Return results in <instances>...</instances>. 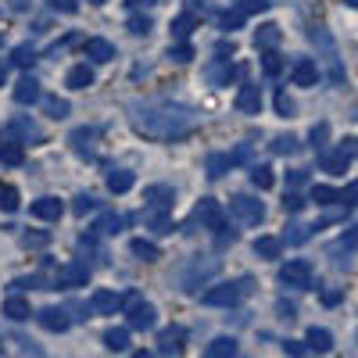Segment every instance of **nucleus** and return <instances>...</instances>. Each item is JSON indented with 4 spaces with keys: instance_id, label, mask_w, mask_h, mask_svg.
Returning a JSON list of instances; mask_svg holds the SVG:
<instances>
[{
    "instance_id": "nucleus-1",
    "label": "nucleus",
    "mask_w": 358,
    "mask_h": 358,
    "mask_svg": "<svg viewBox=\"0 0 358 358\" xmlns=\"http://www.w3.org/2000/svg\"><path fill=\"white\" fill-rule=\"evenodd\" d=\"M129 118H133V129L147 140H179L197 129V111L187 104H169V101L136 104Z\"/></svg>"
},
{
    "instance_id": "nucleus-2",
    "label": "nucleus",
    "mask_w": 358,
    "mask_h": 358,
    "mask_svg": "<svg viewBox=\"0 0 358 358\" xmlns=\"http://www.w3.org/2000/svg\"><path fill=\"white\" fill-rule=\"evenodd\" d=\"M219 268H222V262L215 258V255H197V258H190L187 262V268H183V276H179V283H183V290L187 294H194L197 287H204L208 280H215L219 276Z\"/></svg>"
},
{
    "instance_id": "nucleus-3",
    "label": "nucleus",
    "mask_w": 358,
    "mask_h": 358,
    "mask_svg": "<svg viewBox=\"0 0 358 358\" xmlns=\"http://www.w3.org/2000/svg\"><path fill=\"white\" fill-rule=\"evenodd\" d=\"M248 290H251V280H236V283H222V287L204 290L201 301L212 305V308H233L236 301H241V294H248Z\"/></svg>"
},
{
    "instance_id": "nucleus-4",
    "label": "nucleus",
    "mask_w": 358,
    "mask_h": 358,
    "mask_svg": "<svg viewBox=\"0 0 358 358\" xmlns=\"http://www.w3.org/2000/svg\"><path fill=\"white\" fill-rule=\"evenodd\" d=\"M312 276H315V268L305 258H294V262L280 265V283L290 287V290H308L312 287Z\"/></svg>"
},
{
    "instance_id": "nucleus-5",
    "label": "nucleus",
    "mask_w": 358,
    "mask_h": 358,
    "mask_svg": "<svg viewBox=\"0 0 358 358\" xmlns=\"http://www.w3.org/2000/svg\"><path fill=\"white\" fill-rule=\"evenodd\" d=\"M229 215L241 222V226H258V222L265 219V204L255 201V197H248V194H236V197L229 201Z\"/></svg>"
},
{
    "instance_id": "nucleus-6",
    "label": "nucleus",
    "mask_w": 358,
    "mask_h": 358,
    "mask_svg": "<svg viewBox=\"0 0 358 358\" xmlns=\"http://www.w3.org/2000/svg\"><path fill=\"white\" fill-rule=\"evenodd\" d=\"M126 319H129V330H151L158 312H155V305H147L140 294H129L126 297Z\"/></svg>"
},
{
    "instance_id": "nucleus-7",
    "label": "nucleus",
    "mask_w": 358,
    "mask_h": 358,
    "mask_svg": "<svg viewBox=\"0 0 358 358\" xmlns=\"http://www.w3.org/2000/svg\"><path fill=\"white\" fill-rule=\"evenodd\" d=\"M355 155H358V140H344L337 151H326V155L319 158V165H322V172L341 176V172H348V165H351Z\"/></svg>"
},
{
    "instance_id": "nucleus-8",
    "label": "nucleus",
    "mask_w": 358,
    "mask_h": 358,
    "mask_svg": "<svg viewBox=\"0 0 358 358\" xmlns=\"http://www.w3.org/2000/svg\"><path fill=\"white\" fill-rule=\"evenodd\" d=\"M194 222H201V229H226V212H222V204L212 201V197H201V204L194 208Z\"/></svg>"
},
{
    "instance_id": "nucleus-9",
    "label": "nucleus",
    "mask_w": 358,
    "mask_h": 358,
    "mask_svg": "<svg viewBox=\"0 0 358 358\" xmlns=\"http://www.w3.org/2000/svg\"><path fill=\"white\" fill-rule=\"evenodd\" d=\"M86 280H90V265L86 262H69V265L57 268V287H65V290L86 287Z\"/></svg>"
},
{
    "instance_id": "nucleus-10",
    "label": "nucleus",
    "mask_w": 358,
    "mask_h": 358,
    "mask_svg": "<svg viewBox=\"0 0 358 358\" xmlns=\"http://www.w3.org/2000/svg\"><path fill=\"white\" fill-rule=\"evenodd\" d=\"M290 83L294 86H315L319 83V65L312 62V57H297V62L290 65Z\"/></svg>"
},
{
    "instance_id": "nucleus-11",
    "label": "nucleus",
    "mask_w": 358,
    "mask_h": 358,
    "mask_svg": "<svg viewBox=\"0 0 358 358\" xmlns=\"http://www.w3.org/2000/svg\"><path fill=\"white\" fill-rule=\"evenodd\" d=\"M36 322L43 326L47 334H65L72 319H69V312H65V308H54V305H50V308L36 312Z\"/></svg>"
},
{
    "instance_id": "nucleus-12",
    "label": "nucleus",
    "mask_w": 358,
    "mask_h": 358,
    "mask_svg": "<svg viewBox=\"0 0 358 358\" xmlns=\"http://www.w3.org/2000/svg\"><path fill=\"white\" fill-rule=\"evenodd\" d=\"M183 341H187L183 326H165V330L158 334V351L162 355H183Z\"/></svg>"
},
{
    "instance_id": "nucleus-13",
    "label": "nucleus",
    "mask_w": 358,
    "mask_h": 358,
    "mask_svg": "<svg viewBox=\"0 0 358 358\" xmlns=\"http://www.w3.org/2000/svg\"><path fill=\"white\" fill-rule=\"evenodd\" d=\"M143 201H147V208H165V212H172L176 190L169 183H151V187H143Z\"/></svg>"
},
{
    "instance_id": "nucleus-14",
    "label": "nucleus",
    "mask_w": 358,
    "mask_h": 358,
    "mask_svg": "<svg viewBox=\"0 0 358 358\" xmlns=\"http://www.w3.org/2000/svg\"><path fill=\"white\" fill-rule=\"evenodd\" d=\"M122 305L126 301L115 290H94V297H90V312H94V315H111V312H118Z\"/></svg>"
},
{
    "instance_id": "nucleus-15",
    "label": "nucleus",
    "mask_w": 358,
    "mask_h": 358,
    "mask_svg": "<svg viewBox=\"0 0 358 358\" xmlns=\"http://www.w3.org/2000/svg\"><path fill=\"white\" fill-rule=\"evenodd\" d=\"M204 76H208V83L219 90V86H229V79L236 76V65H229V57H215V62L204 69Z\"/></svg>"
},
{
    "instance_id": "nucleus-16",
    "label": "nucleus",
    "mask_w": 358,
    "mask_h": 358,
    "mask_svg": "<svg viewBox=\"0 0 358 358\" xmlns=\"http://www.w3.org/2000/svg\"><path fill=\"white\" fill-rule=\"evenodd\" d=\"M29 212H33L36 219H43V222H57V219H62V212H65V204L57 201V197H40V201L29 204Z\"/></svg>"
},
{
    "instance_id": "nucleus-17",
    "label": "nucleus",
    "mask_w": 358,
    "mask_h": 358,
    "mask_svg": "<svg viewBox=\"0 0 358 358\" xmlns=\"http://www.w3.org/2000/svg\"><path fill=\"white\" fill-rule=\"evenodd\" d=\"M97 126H83V129H72V147H76V155H83V158H94V140H97Z\"/></svg>"
},
{
    "instance_id": "nucleus-18",
    "label": "nucleus",
    "mask_w": 358,
    "mask_h": 358,
    "mask_svg": "<svg viewBox=\"0 0 358 358\" xmlns=\"http://www.w3.org/2000/svg\"><path fill=\"white\" fill-rule=\"evenodd\" d=\"M236 108H241V115H258L262 111V90L258 86H241V94H236Z\"/></svg>"
},
{
    "instance_id": "nucleus-19",
    "label": "nucleus",
    "mask_w": 358,
    "mask_h": 358,
    "mask_svg": "<svg viewBox=\"0 0 358 358\" xmlns=\"http://www.w3.org/2000/svg\"><path fill=\"white\" fill-rule=\"evenodd\" d=\"M8 133L11 136H18V140H40V126L33 122V118H25V115H18V118H11V122H8Z\"/></svg>"
},
{
    "instance_id": "nucleus-20",
    "label": "nucleus",
    "mask_w": 358,
    "mask_h": 358,
    "mask_svg": "<svg viewBox=\"0 0 358 358\" xmlns=\"http://www.w3.org/2000/svg\"><path fill=\"white\" fill-rule=\"evenodd\" d=\"M15 101H18V104H36V101H40V83H36L33 76H22V79L15 83Z\"/></svg>"
},
{
    "instance_id": "nucleus-21",
    "label": "nucleus",
    "mask_w": 358,
    "mask_h": 358,
    "mask_svg": "<svg viewBox=\"0 0 358 358\" xmlns=\"http://www.w3.org/2000/svg\"><path fill=\"white\" fill-rule=\"evenodd\" d=\"M276 43H280V25H273V22L258 25V33H255V50H276Z\"/></svg>"
},
{
    "instance_id": "nucleus-22",
    "label": "nucleus",
    "mask_w": 358,
    "mask_h": 358,
    "mask_svg": "<svg viewBox=\"0 0 358 358\" xmlns=\"http://www.w3.org/2000/svg\"><path fill=\"white\" fill-rule=\"evenodd\" d=\"M86 57H90V62H97V65H108L111 62V57H115V47L108 43V40H86Z\"/></svg>"
},
{
    "instance_id": "nucleus-23",
    "label": "nucleus",
    "mask_w": 358,
    "mask_h": 358,
    "mask_svg": "<svg viewBox=\"0 0 358 358\" xmlns=\"http://www.w3.org/2000/svg\"><path fill=\"white\" fill-rule=\"evenodd\" d=\"M4 315L11 319V322H25L29 315H33V308H29V301L22 294H11L8 301H4Z\"/></svg>"
},
{
    "instance_id": "nucleus-24",
    "label": "nucleus",
    "mask_w": 358,
    "mask_h": 358,
    "mask_svg": "<svg viewBox=\"0 0 358 358\" xmlns=\"http://www.w3.org/2000/svg\"><path fill=\"white\" fill-rule=\"evenodd\" d=\"M147 226H151L155 233H172L176 229V222H172V215L165 212V208H147Z\"/></svg>"
},
{
    "instance_id": "nucleus-25",
    "label": "nucleus",
    "mask_w": 358,
    "mask_h": 358,
    "mask_svg": "<svg viewBox=\"0 0 358 358\" xmlns=\"http://www.w3.org/2000/svg\"><path fill=\"white\" fill-rule=\"evenodd\" d=\"M305 341H308V348H312V351H319V355L334 351V334H330V330H322V326H312Z\"/></svg>"
},
{
    "instance_id": "nucleus-26",
    "label": "nucleus",
    "mask_w": 358,
    "mask_h": 358,
    "mask_svg": "<svg viewBox=\"0 0 358 358\" xmlns=\"http://www.w3.org/2000/svg\"><path fill=\"white\" fill-rule=\"evenodd\" d=\"M197 29V18H194V11H183V15H176V22H172V40L179 43V40H190V33Z\"/></svg>"
},
{
    "instance_id": "nucleus-27",
    "label": "nucleus",
    "mask_w": 358,
    "mask_h": 358,
    "mask_svg": "<svg viewBox=\"0 0 358 358\" xmlns=\"http://www.w3.org/2000/svg\"><path fill=\"white\" fill-rule=\"evenodd\" d=\"M65 86H72V90H86V86H94V69H90V65H76V69H69Z\"/></svg>"
},
{
    "instance_id": "nucleus-28",
    "label": "nucleus",
    "mask_w": 358,
    "mask_h": 358,
    "mask_svg": "<svg viewBox=\"0 0 358 358\" xmlns=\"http://www.w3.org/2000/svg\"><path fill=\"white\" fill-rule=\"evenodd\" d=\"M133 183H136V179H133V172H126V169H115V172L108 176V190H111V194H129Z\"/></svg>"
},
{
    "instance_id": "nucleus-29",
    "label": "nucleus",
    "mask_w": 358,
    "mask_h": 358,
    "mask_svg": "<svg viewBox=\"0 0 358 358\" xmlns=\"http://www.w3.org/2000/svg\"><path fill=\"white\" fill-rule=\"evenodd\" d=\"M0 162H4V165H22L25 162V151H22V143L18 140H4V143H0Z\"/></svg>"
},
{
    "instance_id": "nucleus-30",
    "label": "nucleus",
    "mask_w": 358,
    "mask_h": 358,
    "mask_svg": "<svg viewBox=\"0 0 358 358\" xmlns=\"http://www.w3.org/2000/svg\"><path fill=\"white\" fill-rule=\"evenodd\" d=\"M204 351H208V358H233L236 355V341L233 337H215Z\"/></svg>"
},
{
    "instance_id": "nucleus-31",
    "label": "nucleus",
    "mask_w": 358,
    "mask_h": 358,
    "mask_svg": "<svg viewBox=\"0 0 358 358\" xmlns=\"http://www.w3.org/2000/svg\"><path fill=\"white\" fill-rule=\"evenodd\" d=\"M280 251H283V241H276V236H258L255 241L258 258H280Z\"/></svg>"
},
{
    "instance_id": "nucleus-32",
    "label": "nucleus",
    "mask_w": 358,
    "mask_h": 358,
    "mask_svg": "<svg viewBox=\"0 0 358 358\" xmlns=\"http://www.w3.org/2000/svg\"><path fill=\"white\" fill-rule=\"evenodd\" d=\"M104 348H108V351H129V330H126V326L108 330V334H104Z\"/></svg>"
},
{
    "instance_id": "nucleus-33",
    "label": "nucleus",
    "mask_w": 358,
    "mask_h": 358,
    "mask_svg": "<svg viewBox=\"0 0 358 358\" xmlns=\"http://www.w3.org/2000/svg\"><path fill=\"white\" fill-rule=\"evenodd\" d=\"M344 197V190H337V187H326V183H315L312 187V201L315 204H337Z\"/></svg>"
},
{
    "instance_id": "nucleus-34",
    "label": "nucleus",
    "mask_w": 358,
    "mask_h": 358,
    "mask_svg": "<svg viewBox=\"0 0 358 358\" xmlns=\"http://www.w3.org/2000/svg\"><path fill=\"white\" fill-rule=\"evenodd\" d=\"M129 251H133L140 262H158V258H162L158 244H151V241H133V244H129Z\"/></svg>"
},
{
    "instance_id": "nucleus-35",
    "label": "nucleus",
    "mask_w": 358,
    "mask_h": 358,
    "mask_svg": "<svg viewBox=\"0 0 358 358\" xmlns=\"http://www.w3.org/2000/svg\"><path fill=\"white\" fill-rule=\"evenodd\" d=\"M33 62H36V50L29 47V43H18V47L11 50V65H18V69H33Z\"/></svg>"
},
{
    "instance_id": "nucleus-36",
    "label": "nucleus",
    "mask_w": 358,
    "mask_h": 358,
    "mask_svg": "<svg viewBox=\"0 0 358 358\" xmlns=\"http://www.w3.org/2000/svg\"><path fill=\"white\" fill-rule=\"evenodd\" d=\"M118 229H122V219H118V215H101L97 219V226H94V236H115Z\"/></svg>"
},
{
    "instance_id": "nucleus-37",
    "label": "nucleus",
    "mask_w": 358,
    "mask_h": 358,
    "mask_svg": "<svg viewBox=\"0 0 358 358\" xmlns=\"http://www.w3.org/2000/svg\"><path fill=\"white\" fill-rule=\"evenodd\" d=\"M229 165V155H208V179H222Z\"/></svg>"
},
{
    "instance_id": "nucleus-38",
    "label": "nucleus",
    "mask_w": 358,
    "mask_h": 358,
    "mask_svg": "<svg viewBox=\"0 0 358 358\" xmlns=\"http://www.w3.org/2000/svg\"><path fill=\"white\" fill-rule=\"evenodd\" d=\"M251 183L258 190H268V187H273V169H268V165H251Z\"/></svg>"
},
{
    "instance_id": "nucleus-39",
    "label": "nucleus",
    "mask_w": 358,
    "mask_h": 358,
    "mask_svg": "<svg viewBox=\"0 0 358 358\" xmlns=\"http://www.w3.org/2000/svg\"><path fill=\"white\" fill-rule=\"evenodd\" d=\"M43 111H47V118H65L69 115V101L65 97H43Z\"/></svg>"
},
{
    "instance_id": "nucleus-40",
    "label": "nucleus",
    "mask_w": 358,
    "mask_h": 358,
    "mask_svg": "<svg viewBox=\"0 0 358 358\" xmlns=\"http://www.w3.org/2000/svg\"><path fill=\"white\" fill-rule=\"evenodd\" d=\"M18 190L11 187V183H0V208H4V212H18Z\"/></svg>"
},
{
    "instance_id": "nucleus-41",
    "label": "nucleus",
    "mask_w": 358,
    "mask_h": 358,
    "mask_svg": "<svg viewBox=\"0 0 358 358\" xmlns=\"http://www.w3.org/2000/svg\"><path fill=\"white\" fill-rule=\"evenodd\" d=\"M262 69H265V76H268V79H276V76L283 72V62H280V54L265 50V57H262Z\"/></svg>"
},
{
    "instance_id": "nucleus-42",
    "label": "nucleus",
    "mask_w": 358,
    "mask_h": 358,
    "mask_svg": "<svg viewBox=\"0 0 358 358\" xmlns=\"http://www.w3.org/2000/svg\"><path fill=\"white\" fill-rule=\"evenodd\" d=\"M244 18H248L244 8H233V11H226L219 22H222V29H229V33H233V29H241V25H244Z\"/></svg>"
},
{
    "instance_id": "nucleus-43",
    "label": "nucleus",
    "mask_w": 358,
    "mask_h": 358,
    "mask_svg": "<svg viewBox=\"0 0 358 358\" xmlns=\"http://www.w3.org/2000/svg\"><path fill=\"white\" fill-rule=\"evenodd\" d=\"M169 57H172V62H179V65H183V62H190V57H194V47H190L187 40H179L176 47H169Z\"/></svg>"
},
{
    "instance_id": "nucleus-44",
    "label": "nucleus",
    "mask_w": 358,
    "mask_h": 358,
    "mask_svg": "<svg viewBox=\"0 0 358 358\" xmlns=\"http://www.w3.org/2000/svg\"><path fill=\"white\" fill-rule=\"evenodd\" d=\"M287 229H290V233L283 236L287 244H305L308 236H312V226H297V222H294V226H287Z\"/></svg>"
},
{
    "instance_id": "nucleus-45",
    "label": "nucleus",
    "mask_w": 358,
    "mask_h": 358,
    "mask_svg": "<svg viewBox=\"0 0 358 358\" xmlns=\"http://www.w3.org/2000/svg\"><path fill=\"white\" fill-rule=\"evenodd\" d=\"M22 244H25V248H47V244H50V233H43V229L22 233Z\"/></svg>"
},
{
    "instance_id": "nucleus-46",
    "label": "nucleus",
    "mask_w": 358,
    "mask_h": 358,
    "mask_svg": "<svg viewBox=\"0 0 358 358\" xmlns=\"http://www.w3.org/2000/svg\"><path fill=\"white\" fill-rule=\"evenodd\" d=\"M72 212H76V215L97 212V197H90V194H79V197H76V204H72Z\"/></svg>"
},
{
    "instance_id": "nucleus-47",
    "label": "nucleus",
    "mask_w": 358,
    "mask_h": 358,
    "mask_svg": "<svg viewBox=\"0 0 358 358\" xmlns=\"http://www.w3.org/2000/svg\"><path fill=\"white\" fill-rule=\"evenodd\" d=\"M273 151H276V155H294V151H297V140H294L290 133H287V136H276V140H273Z\"/></svg>"
},
{
    "instance_id": "nucleus-48",
    "label": "nucleus",
    "mask_w": 358,
    "mask_h": 358,
    "mask_svg": "<svg viewBox=\"0 0 358 358\" xmlns=\"http://www.w3.org/2000/svg\"><path fill=\"white\" fill-rule=\"evenodd\" d=\"M129 33H133V36H147V33H151V18L133 15V18H129Z\"/></svg>"
},
{
    "instance_id": "nucleus-49",
    "label": "nucleus",
    "mask_w": 358,
    "mask_h": 358,
    "mask_svg": "<svg viewBox=\"0 0 358 358\" xmlns=\"http://www.w3.org/2000/svg\"><path fill=\"white\" fill-rule=\"evenodd\" d=\"M233 165H251V143H236V151L229 155Z\"/></svg>"
},
{
    "instance_id": "nucleus-50",
    "label": "nucleus",
    "mask_w": 358,
    "mask_h": 358,
    "mask_svg": "<svg viewBox=\"0 0 358 358\" xmlns=\"http://www.w3.org/2000/svg\"><path fill=\"white\" fill-rule=\"evenodd\" d=\"M344 301V290H337V287H330V290H322V305L326 308H337Z\"/></svg>"
},
{
    "instance_id": "nucleus-51",
    "label": "nucleus",
    "mask_w": 358,
    "mask_h": 358,
    "mask_svg": "<svg viewBox=\"0 0 358 358\" xmlns=\"http://www.w3.org/2000/svg\"><path fill=\"white\" fill-rule=\"evenodd\" d=\"M301 208H305V197H301V194L290 190V194L283 197V212H301Z\"/></svg>"
},
{
    "instance_id": "nucleus-52",
    "label": "nucleus",
    "mask_w": 358,
    "mask_h": 358,
    "mask_svg": "<svg viewBox=\"0 0 358 358\" xmlns=\"http://www.w3.org/2000/svg\"><path fill=\"white\" fill-rule=\"evenodd\" d=\"M50 8L62 11V15H76L79 11V0H50Z\"/></svg>"
},
{
    "instance_id": "nucleus-53",
    "label": "nucleus",
    "mask_w": 358,
    "mask_h": 358,
    "mask_svg": "<svg viewBox=\"0 0 358 358\" xmlns=\"http://www.w3.org/2000/svg\"><path fill=\"white\" fill-rule=\"evenodd\" d=\"M326 136H330V126H326V122L312 126V143H315V147H322V143H326Z\"/></svg>"
},
{
    "instance_id": "nucleus-54",
    "label": "nucleus",
    "mask_w": 358,
    "mask_h": 358,
    "mask_svg": "<svg viewBox=\"0 0 358 358\" xmlns=\"http://www.w3.org/2000/svg\"><path fill=\"white\" fill-rule=\"evenodd\" d=\"M283 351H287V355H305V351H312V348H308V341H305V344H301V341H287Z\"/></svg>"
},
{
    "instance_id": "nucleus-55",
    "label": "nucleus",
    "mask_w": 358,
    "mask_h": 358,
    "mask_svg": "<svg viewBox=\"0 0 358 358\" xmlns=\"http://www.w3.org/2000/svg\"><path fill=\"white\" fill-rule=\"evenodd\" d=\"M268 4H273V0H244V4H241V8H244V11L251 15V11H265Z\"/></svg>"
},
{
    "instance_id": "nucleus-56",
    "label": "nucleus",
    "mask_w": 358,
    "mask_h": 358,
    "mask_svg": "<svg viewBox=\"0 0 358 358\" xmlns=\"http://www.w3.org/2000/svg\"><path fill=\"white\" fill-rule=\"evenodd\" d=\"M344 204H358V179H355V183L351 187H344V197H341Z\"/></svg>"
},
{
    "instance_id": "nucleus-57",
    "label": "nucleus",
    "mask_w": 358,
    "mask_h": 358,
    "mask_svg": "<svg viewBox=\"0 0 358 358\" xmlns=\"http://www.w3.org/2000/svg\"><path fill=\"white\" fill-rule=\"evenodd\" d=\"M276 111H280V115H283V118H287V115H290V111H294V104H290V101H287V94H280V97H276Z\"/></svg>"
},
{
    "instance_id": "nucleus-58",
    "label": "nucleus",
    "mask_w": 358,
    "mask_h": 358,
    "mask_svg": "<svg viewBox=\"0 0 358 358\" xmlns=\"http://www.w3.org/2000/svg\"><path fill=\"white\" fill-rule=\"evenodd\" d=\"M287 179H290V187H301V183H305V169H294Z\"/></svg>"
},
{
    "instance_id": "nucleus-59",
    "label": "nucleus",
    "mask_w": 358,
    "mask_h": 358,
    "mask_svg": "<svg viewBox=\"0 0 358 358\" xmlns=\"http://www.w3.org/2000/svg\"><path fill=\"white\" fill-rule=\"evenodd\" d=\"M126 4H129V8H155L158 0H126Z\"/></svg>"
},
{
    "instance_id": "nucleus-60",
    "label": "nucleus",
    "mask_w": 358,
    "mask_h": 358,
    "mask_svg": "<svg viewBox=\"0 0 358 358\" xmlns=\"http://www.w3.org/2000/svg\"><path fill=\"white\" fill-rule=\"evenodd\" d=\"M4 83H8V65L0 62V86H4Z\"/></svg>"
},
{
    "instance_id": "nucleus-61",
    "label": "nucleus",
    "mask_w": 358,
    "mask_h": 358,
    "mask_svg": "<svg viewBox=\"0 0 358 358\" xmlns=\"http://www.w3.org/2000/svg\"><path fill=\"white\" fill-rule=\"evenodd\" d=\"M344 4H351V8H355V11H358V0H344Z\"/></svg>"
},
{
    "instance_id": "nucleus-62",
    "label": "nucleus",
    "mask_w": 358,
    "mask_h": 358,
    "mask_svg": "<svg viewBox=\"0 0 358 358\" xmlns=\"http://www.w3.org/2000/svg\"><path fill=\"white\" fill-rule=\"evenodd\" d=\"M90 4H108V0H90Z\"/></svg>"
},
{
    "instance_id": "nucleus-63",
    "label": "nucleus",
    "mask_w": 358,
    "mask_h": 358,
    "mask_svg": "<svg viewBox=\"0 0 358 358\" xmlns=\"http://www.w3.org/2000/svg\"><path fill=\"white\" fill-rule=\"evenodd\" d=\"M0 43H4V33H0Z\"/></svg>"
},
{
    "instance_id": "nucleus-64",
    "label": "nucleus",
    "mask_w": 358,
    "mask_h": 358,
    "mask_svg": "<svg viewBox=\"0 0 358 358\" xmlns=\"http://www.w3.org/2000/svg\"><path fill=\"white\" fill-rule=\"evenodd\" d=\"M0 351H4V344H0Z\"/></svg>"
}]
</instances>
